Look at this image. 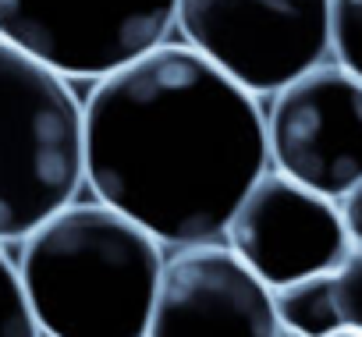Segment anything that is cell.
Listing matches in <instances>:
<instances>
[{
  "mask_svg": "<svg viewBox=\"0 0 362 337\" xmlns=\"http://www.w3.org/2000/svg\"><path fill=\"white\" fill-rule=\"evenodd\" d=\"M267 114L189 43H160L96 78L86 182L167 245H206L267 175Z\"/></svg>",
  "mask_w": 362,
  "mask_h": 337,
  "instance_id": "6da1fadb",
  "label": "cell"
},
{
  "mask_svg": "<svg viewBox=\"0 0 362 337\" xmlns=\"http://www.w3.org/2000/svg\"><path fill=\"white\" fill-rule=\"evenodd\" d=\"M330 54L362 78V0H330Z\"/></svg>",
  "mask_w": 362,
  "mask_h": 337,
  "instance_id": "8fae6325",
  "label": "cell"
},
{
  "mask_svg": "<svg viewBox=\"0 0 362 337\" xmlns=\"http://www.w3.org/2000/svg\"><path fill=\"white\" fill-rule=\"evenodd\" d=\"M228 245L274 291L313 273H334L351 249V235L337 199L284 171H267L235 210Z\"/></svg>",
  "mask_w": 362,
  "mask_h": 337,
  "instance_id": "52a82bcc",
  "label": "cell"
},
{
  "mask_svg": "<svg viewBox=\"0 0 362 337\" xmlns=\"http://www.w3.org/2000/svg\"><path fill=\"white\" fill-rule=\"evenodd\" d=\"M107 203H68L18 249V277L47 337H146L163 252Z\"/></svg>",
  "mask_w": 362,
  "mask_h": 337,
  "instance_id": "7a4b0ae2",
  "label": "cell"
},
{
  "mask_svg": "<svg viewBox=\"0 0 362 337\" xmlns=\"http://www.w3.org/2000/svg\"><path fill=\"white\" fill-rule=\"evenodd\" d=\"M185 43L249 93H277L330 54V0H177Z\"/></svg>",
  "mask_w": 362,
  "mask_h": 337,
  "instance_id": "277c9868",
  "label": "cell"
},
{
  "mask_svg": "<svg viewBox=\"0 0 362 337\" xmlns=\"http://www.w3.org/2000/svg\"><path fill=\"white\" fill-rule=\"evenodd\" d=\"M267 142L277 171L344 199L362 182V78L337 61L302 71L274 93Z\"/></svg>",
  "mask_w": 362,
  "mask_h": 337,
  "instance_id": "8992f818",
  "label": "cell"
},
{
  "mask_svg": "<svg viewBox=\"0 0 362 337\" xmlns=\"http://www.w3.org/2000/svg\"><path fill=\"white\" fill-rule=\"evenodd\" d=\"M274 337H305V333H298V330H288V326H281V323H277Z\"/></svg>",
  "mask_w": 362,
  "mask_h": 337,
  "instance_id": "5bb4252c",
  "label": "cell"
},
{
  "mask_svg": "<svg viewBox=\"0 0 362 337\" xmlns=\"http://www.w3.org/2000/svg\"><path fill=\"white\" fill-rule=\"evenodd\" d=\"M274 291L228 245H181L160 273L146 337H274Z\"/></svg>",
  "mask_w": 362,
  "mask_h": 337,
  "instance_id": "ba28073f",
  "label": "cell"
},
{
  "mask_svg": "<svg viewBox=\"0 0 362 337\" xmlns=\"http://www.w3.org/2000/svg\"><path fill=\"white\" fill-rule=\"evenodd\" d=\"M337 203H341V217H344V227L351 235V245H362V182Z\"/></svg>",
  "mask_w": 362,
  "mask_h": 337,
  "instance_id": "4fadbf2b",
  "label": "cell"
},
{
  "mask_svg": "<svg viewBox=\"0 0 362 337\" xmlns=\"http://www.w3.org/2000/svg\"><path fill=\"white\" fill-rule=\"evenodd\" d=\"M174 25L177 0H0V36L64 78H103Z\"/></svg>",
  "mask_w": 362,
  "mask_h": 337,
  "instance_id": "5b68a950",
  "label": "cell"
},
{
  "mask_svg": "<svg viewBox=\"0 0 362 337\" xmlns=\"http://www.w3.org/2000/svg\"><path fill=\"white\" fill-rule=\"evenodd\" d=\"M86 182V107L68 78L0 36V242H22Z\"/></svg>",
  "mask_w": 362,
  "mask_h": 337,
  "instance_id": "3957f363",
  "label": "cell"
},
{
  "mask_svg": "<svg viewBox=\"0 0 362 337\" xmlns=\"http://www.w3.org/2000/svg\"><path fill=\"white\" fill-rule=\"evenodd\" d=\"M334 291L344 326L362 330V245H351L334 270Z\"/></svg>",
  "mask_w": 362,
  "mask_h": 337,
  "instance_id": "7c38bea8",
  "label": "cell"
},
{
  "mask_svg": "<svg viewBox=\"0 0 362 337\" xmlns=\"http://www.w3.org/2000/svg\"><path fill=\"white\" fill-rule=\"evenodd\" d=\"M330 337H362V330H351V326H341L337 333H330Z\"/></svg>",
  "mask_w": 362,
  "mask_h": 337,
  "instance_id": "9a60e30c",
  "label": "cell"
},
{
  "mask_svg": "<svg viewBox=\"0 0 362 337\" xmlns=\"http://www.w3.org/2000/svg\"><path fill=\"white\" fill-rule=\"evenodd\" d=\"M274 312L281 326L298 330L305 337H330L344 326L337 309L334 273H313L284 288H274Z\"/></svg>",
  "mask_w": 362,
  "mask_h": 337,
  "instance_id": "9c48e42d",
  "label": "cell"
},
{
  "mask_svg": "<svg viewBox=\"0 0 362 337\" xmlns=\"http://www.w3.org/2000/svg\"><path fill=\"white\" fill-rule=\"evenodd\" d=\"M0 337H40V323L29 309L18 263L0 242Z\"/></svg>",
  "mask_w": 362,
  "mask_h": 337,
  "instance_id": "30bf717a",
  "label": "cell"
}]
</instances>
